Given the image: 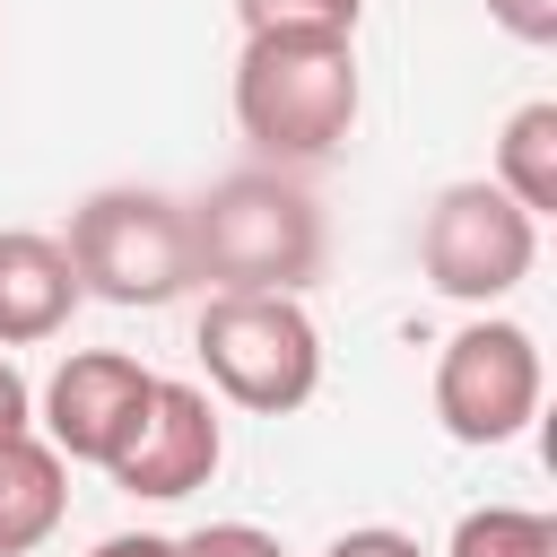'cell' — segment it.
Returning a JSON list of instances; mask_svg holds the SVG:
<instances>
[{"instance_id": "obj_16", "label": "cell", "mask_w": 557, "mask_h": 557, "mask_svg": "<svg viewBox=\"0 0 557 557\" xmlns=\"http://www.w3.org/2000/svg\"><path fill=\"white\" fill-rule=\"evenodd\" d=\"M322 557H426L409 531H392V522H366V531H339Z\"/></svg>"}, {"instance_id": "obj_5", "label": "cell", "mask_w": 557, "mask_h": 557, "mask_svg": "<svg viewBox=\"0 0 557 557\" xmlns=\"http://www.w3.org/2000/svg\"><path fill=\"white\" fill-rule=\"evenodd\" d=\"M418 261L426 287L453 305H496L531 278L540 261V218L505 191V183H444L426 226H418Z\"/></svg>"}, {"instance_id": "obj_2", "label": "cell", "mask_w": 557, "mask_h": 557, "mask_svg": "<svg viewBox=\"0 0 557 557\" xmlns=\"http://www.w3.org/2000/svg\"><path fill=\"white\" fill-rule=\"evenodd\" d=\"M183 218H191V278L252 287V296H296L322 270V209L278 165L209 183Z\"/></svg>"}, {"instance_id": "obj_6", "label": "cell", "mask_w": 557, "mask_h": 557, "mask_svg": "<svg viewBox=\"0 0 557 557\" xmlns=\"http://www.w3.org/2000/svg\"><path fill=\"white\" fill-rule=\"evenodd\" d=\"M540 339L522 322H461L435 357V418L453 444H513L540 418Z\"/></svg>"}, {"instance_id": "obj_9", "label": "cell", "mask_w": 557, "mask_h": 557, "mask_svg": "<svg viewBox=\"0 0 557 557\" xmlns=\"http://www.w3.org/2000/svg\"><path fill=\"white\" fill-rule=\"evenodd\" d=\"M78 313V270L52 235H26L9 226L0 235V348H35V339H61Z\"/></svg>"}, {"instance_id": "obj_17", "label": "cell", "mask_w": 557, "mask_h": 557, "mask_svg": "<svg viewBox=\"0 0 557 557\" xmlns=\"http://www.w3.org/2000/svg\"><path fill=\"white\" fill-rule=\"evenodd\" d=\"M26 426H35V392H26V374L0 357V444H9V435H26Z\"/></svg>"}, {"instance_id": "obj_12", "label": "cell", "mask_w": 557, "mask_h": 557, "mask_svg": "<svg viewBox=\"0 0 557 557\" xmlns=\"http://www.w3.org/2000/svg\"><path fill=\"white\" fill-rule=\"evenodd\" d=\"M444 557H557V522L531 513V505H479V513L453 522Z\"/></svg>"}, {"instance_id": "obj_7", "label": "cell", "mask_w": 557, "mask_h": 557, "mask_svg": "<svg viewBox=\"0 0 557 557\" xmlns=\"http://www.w3.org/2000/svg\"><path fill=\"white\" fill-rule=\"evenodd\" d=\"M218 461H226V435H218V409H209V392L200 383H148V409H139V426L122 435V453L104 461L113 470V487L122 496H157V505H174V496H191V487H209L218 479Z\"/></svg>"}, {"instance_id": "obj_14", "label": "cell", "mask_w": 557, "mask_h": 557, "mask_svg": "<svg viewBox=\"0 0 557 557\" xmlns=\"http://www.w3.org/2000/svg\"><path fill=\"white\" fill-rule=\"evenodd\" d=\"M174 557H287V548L261 522H200V531L174 540Z\"/></svg>"}, {"instance_id": "obj_4", "label": "cell", "mask_w": 557, "mask_h": 557, "mask_svg": "<svg viewBox=\"0 0 557 557\" xmlns=\"http://www.w3.org/2000/svg\"><path fill=\"white\" fill-rule=\"evenodd\" d=\"M70 270H78V296H104V305H174L191 287V218L183 200L165 191H96L70 209V235H61Z\"/></svg>"}, {"instance_id": "obj_15", "label": "cell", "mask_w": 557, "mask_h": 557, "mask_svg": "<svg viewBox=\"0 0 557 557\" xmlns=\"http://www.w3.org/2000/svg\"><path fill=\"white\" fill-rule=\"evenodd\" d=\"M487 17L513 44H557V0H487Z\"/></svg>"}, {"instance_id": "obj_10", "label": "cell", "mask_w": 557, "mask_h": 557, "mask_svg": "<svg viewBox=\"0 0 557 557\" xmlns=\"http://www.w3.org/2000/svg\"><path fill=\"white\" fill-rule=\"evenodd\" d=\"M70 513V470L44 435H9L0 444V557H26L61 531Z\"/></svg>"}, {"instance_id": "obj_11", "label": "cell", "mask_w": 557, "mask_h": 557, "mask_svg": "<svg viewBox=\"0 0 557 557\" xmlns=\"http://www.w3.org/2000/svg\"><path fill=\"white\" fill-rule=\"evenodd\" d=\"M496 183H505L531 218L557 209V104H548V96L522 104V113H505V131H496Z\"/></svg>"}, {"instance_id": "obj_8", "label": "cell", "mask_w": 557, "mask_h": 557, "mask_svg": "<svg viewBox=\"0 0 557 557\" xmlns=\"http://www.w3.org/2000/svg\"><path fill=\"white\" fill-rule=\"evenodd\" d=\"M148 366L139 357H122V348H70L61 366H52V383H44V444L61 453V461H113L122 453V435L139 426V409H148Z\"/></svg>"}, {"instance_id": "obj_13", "label": "cell", "mask_w": 557, "mask_h": 557, "mask_svg": "<svg viewBox=\"0 0 557 557\" xmlns=\"http://www.w3.org/2000/svg\"><path fill=\"white\" fill-rule=\"evenodd\" d=\"M244 35H357L366 0H235Z\"/></svg>"}, {"instance_id": "obj_3", "label": "cell", "mask_w": 557, "mask_h": 557, "mask_svg": "<svg viewBox=\"0 0 557 557\" xmlns=\"http://www.w3.org/2000/svg\"><path fill=\"white\" fill-rule=\"evenodd\" d=\"M209 383L252 409V418H287L313 400L322 383V331L296 296H252V287H218L200 305V331H191Z\"/></svg>"}, {"instance_id": "obj_18", "label": "cell", "mask_w": 557, "mask_h": 557, "mask_svg": "<svg viewBox=\"0 0 557 557\" xmlns=\"http://www.w3.org/2000/svg\"><path fill=\"white\" fill-rule=\"evenodd\" d=\"M87 557H174V540H165V531H113V540H96Z\"/></svg>"}, {"instance_id": "obj_1", "label": "cell", "mask_w": 557, "mask_h": 557, "mask_svg": "<svg viewBox=\"0 0 557 557\" xmlns=\"http://www.w3.org/2000/svg\"><path fill=\"white\" fill-rule=\"evenodd\" d=\"M235 131L270 165H313L357 131V44L348 35H244Z\"/></svg>"}]
</instances>
